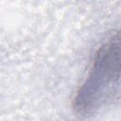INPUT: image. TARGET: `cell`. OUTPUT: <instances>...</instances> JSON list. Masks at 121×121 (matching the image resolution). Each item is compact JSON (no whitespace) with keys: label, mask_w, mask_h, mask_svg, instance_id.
Masks as SVG:
<instances>
[{"label":"cell","mask_w":121,"mask_h":121,"mask_svg":"<svg viewBox=\"0 0 121 121\" xmlns=\"http://www.w3.org/2000/svg\"><path fill=\"white\" fill-rule=\"evenodd\" d=\"M120 83L121 29L97 49L88 75L75 95V110L82 114L95 112Z\"/></svg>","instance_id":"obj_1"}]
</instances>
